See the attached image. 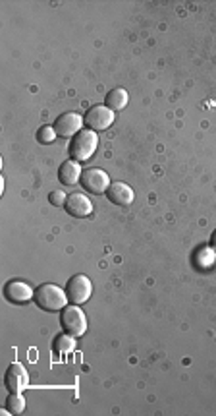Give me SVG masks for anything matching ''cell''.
Segmentation results:
<instances>
[{
    "label": "cell",
    "mask_w": 216,
    "mask_h": 416,
    "mask_svg": "<svg viewBox=\"0 0 216 416\" xmlns=\"http://www.w3.org/2000/svg\"><path fill=\"white\" fill-rule=\"evenodd\" d=\"M33 300L45 312H62L64 308L68 306V302H70L68 295H66V288H60L58 285H53V283H45V285L37 287Z\"/></svg>",
    "instance_id": "cell-1"
},
{
    "label": "cell",
    "mask_w": 216,
    "mask_h": 416,
    "mask_svg": "<svg viewBox=\"0 0 216 416\" xmlns=\"http://www.w3.org/2000/svg\"><path fill=\"white\" fill-rule=\"evenodd\" d=\"M97 146H99L97 132L89 128L81 130L78 136H73L72 144H70V157L78 163H83V161L93 157V153L97 151Z\"/></svg>",
    "instance_id": "cell-2"
},
{
    "label": "cell",
    "mask_w": 216,
    "mask_h": 416,
    "mask_svg": "<svg viewBox=\"0 0 216 416\" xmlns=\"http://www.w3.org/2000/svg\"><path fill=\"white\" fill-rule=\"evenodd\" d=\"M60 325L66 333H70L73 337H81L87 331V318L78 304L66 306L60 315Z\"/></svg>",
    "instance_id": "cell-3"
},
{
    "label": "cell",
    "mask_w": 216,
    "mask_h": 416,
    "mask_svg": "<svg viewBox=\"0 0 216 416\" xmlns=\"http://www.w3.org/2000/svg\"><path fill=\"white\" fill-rule=\"evenodd\" d=\"M66 295L70 304H85L93 295V285L87 275H73L68 283H66Z\"/></svg>",
    "instance_id": "cell-4"
},
{
    "label": "cell",
    "mask_w": 216,
    "mask_h": 416,
    "mask_svg": "<svg viewBox=\"0 0 216 416\" xmlns=\"http://www.w3.org/2000/svg\"><path fill=\"white\" fill-rule=\"evenodd\" d=\"M114 111L108 109L107 105H95L91 107L87 114L83 116V122L85 126L93 132H102V130H108L112 124H114Z\"/></svg>",
    "instance_id": "cell-5"
},
{
    "label": "cell",
    "mask_w": 216,
    "mask_h": 416,
    "mask_svg": "<svg viewBox=\"0 0 216 416\" xmlns=\"http://www.w3.org/2000/svg\"><path fill=\"white\" fill-rule=\"evenodd\" d=\"M110 176L102 171V168H87L81 175V186L89 192V194H107V190L110 188Z\"/></svg>",
    "instance_id": "cell-6"
},
{
    "label": "cell",
    "mask_w": 216,
    "mask_h": 416,
    "mask_svg": "<svg viewBox=\"0 0 216 416\" xmlns=\"http://www.w3.org/2000/svg\"><path fill=\"white\" fill-rule=\"evenodd\" d=\"M83 116L78 112H64L54 122V130L60 138H73L83 130Z\"/></svg>",
    "instance_id": "cell-7"
},
{
    "label": "cell",
    "mask_w": 216,
    "mask_h": 416,
    "mask_svg": "<svg viewBox=\"0 0 216 416\" xmlns=\"http://www.w3.org/2000/svg\"><path fill=\"white\" fill-rule=\"evenodd\" d=\"M35 291L33 287H29L26 281H10L4 287V298L12 302V304H26L29 300H33Z\"/></svg>",
    "instance_id": "cell-8"
},
{
    "label": "cell",
    "mask_w": 216,
    "mask_h": 416,
    "mask_svg": "<svg viewBox=\"0 0 216 416\" xmlns=\"http://www.w3.org/2000/svg\"><path fill=\"white\" fill-rule=\"evenodd\" d=\"M4 383L10 389V393H21L29 385V376H27L24 364H19V362L10 364L8 370L4 374Z\"/></svg>",
    "instance_id": "cell-9"
},
{
    "label": "cell",
    "mask_w": 216,
    "mask_h": 416,
    "mask_svg": "<svg viewBox=\"0 0 216 416\" xmlns=\"http://www.w3.org/2000/svg\"><path fill=\"white\" fill-rule=\"evenodd\" d=\"M66 211L70 213L72 217H87L93 213V204H91V200L85 194H80V192H75V194L68 196V200H66Z\"/></svg>",
    "instance_id": "cell-10"
},
{
    "label": "cell",
    "mask_w": 216,
    "mask_h": 416,
    "mask_svg": "<svg viewBox=\"0 0 216 416\" xmlns=\"http://www.w3.org/2000/svg\"><path fill=\"white\" fill-rule=\"evenodd\" d=\"M107 198L108 202H112L114 205L126 207V205L134 204L135 194L134 190H132V186H127L126 182H112L110 188L107 190Z\"/></svg>",
    "instance_id": "cell-11"
},
{
    "label": "cell",
    "mask_w": 216,
    "mask_h": 416,
    "mask_svg": "<svg viewBox=\"0 0 216 416\" xmlns=\"http://www.w3.org/2000/svg\"><path fill=\"white\" fill-rule=\"evenodd\" d=\"M81 175H83V171H81L80 163L73 159L62 163L58 168V180L66 186H75L78 182H81Z\"/></svg>",
    "instance_id": "cell-12"
},
{
    "label": "cell",
    "mask_w": 216,
    "mask_h": 416,
    "mask_svg": "<svg viewBox=\"0 0 216 416\" xmlns=\"http://www.w3.org/2000/svg\"><path fill=\"white\" fill-rule=\"evenodd\" d=\"M127 101H129V97H127L126 89H122V87H116V89H112V92L107 95V107L108 109H112V111H122V109H126Z\"/></svg>",
    "instance_id": "cell-13"
},
{
    "label": "cell",
    "mask_w": 216,
    "mask_h": 416,
    "mask_svg": "<svg viewBox=\"0 0 216 416\" xmlns=\"http://www.w3.org/2000/svg\"><path fill=\"white\" fill-rule=\"evenodd\" d=\"M6 408H8L10 415H19V413H24L26 410V399L21 393H12L6 399Z\"/></svg>",
    "instance_id": "cell-14"
},
{
    "label": "cell",
    "mask_w": 216,
    "mask_h": 416,
    "mask_svg": "<svg viewBox=\"0 0 216 416\" xmlns=\"http://www.w3.org/2000/svg\"><path fill=\"white\" fill-rule=\"evenodd\" d=\"M54 349L58 352H72L75 349V341H73V335L64 331L62 335H58L56 337V341H54Z\"/></svg>",
    "instance_id": "cell-15"
},
{
    "label": "cell",
    "mask_w": 216,
    "mask_h": 416,
    "mask_svg": "<svg viewBox=\"0 0 216 416\" xmlns=\"http://www.w3.org/2000/svg\"><path fill=\"white\" fill-rule=\"evenodd\" d=\"M56 130L54 126H41L39 132H37V139H39V144H43V146H48V144H53L54 139H56Z\"/></svg>",
    "instance_id": "cell-16"
},
{
    "label": "cell",
    "mask_w": 216,
    "mask_h": 416,
    "mask_svg": "<svg viewBox=\"0 0 216 416\" xmlns=\"http://www.w3.org/2000/svg\"><path fill=\"white\" fill-rule=\"evenodd\" d=\"M66 200H68V196L64 194L62 190H53L51 194H48V202L56 207H60V205H66Z\"/></svg>",
    "instance_id": "cell-17"
},
{
    "label": "cell",
    "mask_w": 216,
    "mask_h": 416,
    "mask_svg": "<svg viewBox=\"0 0 216 416\" xmlns=\"http://www.w3.org/2000/svg\"><path fill=\"white\" fill-rule=\"evenodd\" d=\"M210 246L216 250V231L213 232V236H210Z\"/></svg>",
    "instance_id": "cell-18"
}]
</instances>
